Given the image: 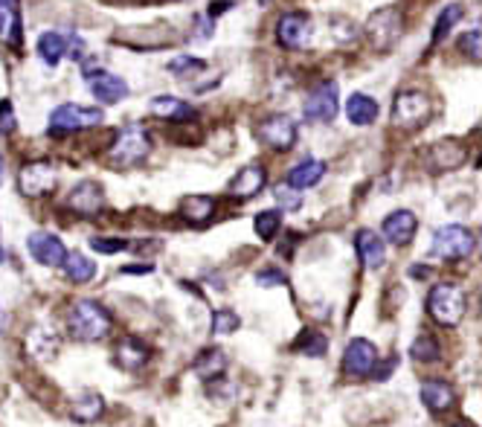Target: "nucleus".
<instances>
[{
	"instance_id": "obj_6",
	"label": "nucleus",
	"mask_w": 482,
	"mask_h": 427,
	"mask_svg": "<svg viewBox=\"0 0 482 427\" xmlns=\"http://www.w3.org/2000/svg\"><path fill=\"white\" fill-rule=\"evenodd\" d=\"M477 247V235L468 227H459V224H445L433 233V247L430 253L439 256L442 262H462L468 259Z\"/></svg>"
},
{
	"instance_id": "obj_44",
	"label": "nucleus",
	"mask_w": 482,
	"mask_h": 427,
	"mask_svg": "<svg viewBox=\"0 0 482 427\" xmlns=\"http://www.w3.org/2000/svg\"><path fill=\"white\" fill-rule=\"evenodd\" d=\"M73 61H82L85 58V47H82V38L79 36H68V53H64Z\"/></svg>"
},
{
	"instance_id": "obj_21",
	"label": "nucleus",
	"mask_w": 482,
	"mask_h": 427,
	"mask_svg": "<svg viewBox=\"0 0 482 427\" xmlns=\"http://www.w3.org/2000/svg\"><path fill=\"white\" fill-rule=\"evenodd\" d=\"M422 401L433 413H447L456 404V390L447 381H439V378H427L422 384Z\"/></svg>"
},
{
	"instance_id": "obj_9",
	"label": "nucleus",
	"mask_w": 482,
	"mask_h": 427,
	"mask_svg": "<svg viewBox=\"0 0 482 427\" xmlns=\"http://www.w3.org/2000/svg\"><path fill=\"white\" fill-rule=\"evenodd\" d=\"M256 140L270 151H291L297 146V122L288 114H270L256 125Z\"/></svg>"
},
{
	"instance_id": "obj_10",
	"label": "nucleus",
	"mask_w": 482,
	"mask_h": 427,
	"mask_svg": "<svg viewBox=\"0 0 482 427\" xmlns=\"http://www.w3.org/2000/svg\"><path fill=\"white\" fill-rule=\"evenodd\" d=\"M433 102L422 90H398L393 102V122L398 129H419V125L430 117Z\"/></svg>"
},
{
	"instance_id": "obj_41",
	"label": "nucleus",
	"mask_w": 482,
	"mask_h": 427,
	"mask_svg": "<svg viewBox=\"0 0 482 427\" xmlns=\"http://www.w3.org/2000/svg\"><path fill=\"white\" fill-rule=\"evenodd\" d=\"M213 33H215V21L210 18V15H198L195 18V38L206 41V38H213Z\"/></svg>"
},
{
	"instance_id": "obj_36",
	"label": "nucleus",
	"mask_w": 482,
	"mask_h": 427,
	"mask_svg": "<svg viewBox=\"0 0 482 427\" xmlns=\"http://www.w3.org/2000/svg\"><path fill=\"white\" fill-rule=\"evenodd\" d=\"M410 355H413V360L433 363V360H439V343L433 340L430 335H419L410 346Z\"/></svg>"
},
{
	"instance_id": "obj_27",
	"label": "nucleus",
	"mask_w": 482,
	"mask_h": 427,
	"mask_svg": "<svg viewBox=\"0 0 482 427\" xmlns=\"http://www.w3.org/2000/svg\"><path fill=\"white\" fill-rule=\"evenodd\" d=\"M102 413H105V399L100 392H90V390L79 395V399H73V404H70V419L79 424H90Z\"/></svg>"
},
{
	"instance_id": "obj_2",
	"label": "nucleus",
	"mask_w": 482,
	"mask_h": 427,
	"mask_svg": "<svg viewBox=\"0 0 482 427\" xmlns=\"http://www.w3.org/2000/svg\"><path fill=\"white\" fill-rule=\"evenodd\" d=\"M110 314L93 299H76L68 308V331L76 340H102L110 335Z\"/></svg>"
},
{
	"instance_id": "obj_7",
	"label": "nucleus",
	"mask_w": 482,
	"mask_h": 427,
	"mask_svg": "<svg viewBox=\"0 0 482 427\" xmlns=\"http://www.w3.org/2000/svg\"><path fill=\"white\" fill-rule=\"evenodd\" d=\"M58 186V172L50 161H29L18 172V193L29 201L53 195Z\"/></svg>"
},
{
	"instance_id": "obj_20",
	"label": "nucleus",
	"mask_w": 482,
	"mask_h": 427,
	"mask_svg": "<svg viewBox=\"0 0 482 427\" xmlns=\"http://www.w3.org/2000/svg\"><path fill=\"white\" fill-rule=\"evenodd\" d=\"M355 247H358L361 265L369 267V271H381L387 265V247H383V239L375 230H358Z\"/></svg>"
},
{
	"instance_id": "obj_5",
	"label": "nucleus",
	"mask_w": 482,
	"mask_h": 427,
	"mask_svg": "<svg viewBox=\"0 0 482 427\" xmlns=\"http://www.w3.org/2000/svg\"><path fill=\"white\" fill-rule=\"evenodd\" d=\"M105 122V114L100 108H82V105H73V102H64L58 105L53 114H50V137H68L76 131H88L96 129V125Z\"/></svg>"
},
{
	"instance_id": "obj_15",
	"label": "nucleus",
	"mask_w": 482,
	"mask_h": 427,
	"mask_svg": "<svg viewBox=\"0 0 482 427\" xmlns=\"http://www.w3.org/2000/svg\"><path fill=\"white\" fill-rule=\"evenodd\" d=\"M378 363V349L372 340L366 338H355L346 346V355H343V372L351 378H366L372 372V367Z\"/></svg>"
},
{
	"instance_id": "obj_40",
	"label": "nucleus",
	"mask_w": 482,
	"mask_h": 427,
	"mask_svg": "<svg viewBox=\"0 0 482 427\" xmlns=\"http://www.w3.org/2000/svg\"><path fill=\"white\" fill-rule=\"evenodd\" d=\"M90 247L96 253H105V256H110V253H122L128 250V239H110V235H93L90 239Z\"/></svg>"
},
{
	"instance_id": "obj_31",
	"label": "nucleus",
	"mask_w": 482,
	"mask_h": 427,
	"mask_svg": "<svg viewBox=\"0 0 482 427\" xmlns=\"http://www.w3.org/2000/svg\"><path fill=\"white\" fill-rule=\"evenodd\" d=\"M462 18H465V6L462 4H447L445 9H439V18H436V24H433V33H430V44L445 41Z\"/></svg>"
},
{
	"instance_id": "obj_47",
	"label": "nucleus",
	"mask_w": 482,
	"mask_h": 427,
	"mask_svg": "<svg viewBox=\"0 0 482 427\" xmlns=\"http://www.w3.org/2000/svg\"><path fill=\"white\" fill-rule=\"evenodd\" d=\"M154 265H125L122 274H152Z\"/></svg>"
},
{
	"instance_id": "obj_46",
	"label": "nucleus",
	"mask_w": 482,
	"mask_h": 427,
	"mask_svg": "<svg viewBox=\"0 0 482 427\" xmlns=\"http://www.w3.org/2000/svg\"><path fill=\"white\" fill-rule=\"evenodd\" d=\"M256 279H259V285H282L285 282V276L279 271H259Z\"/></svg>"
},
{
	"instance_id": "obj_39",
	"label": "nucleus",
	"mask_w": 482,
	"mask_h": 427,
	"mask_svg": "<svg viewBox=\"0 0 482 427\" xmlns=\"http://www.w3.org/2000/svg\"><path fill=\"white\" fill-rule=\"evenodd\" d=\"M479 41H482V33H479V29H468V33H462V38H459V53H462V56H468L471 61H479V56H482Z\"/></svg>"
},
{
	"instance_id": "obj_26",
	"label": "nucleus",
	"mask_w": 482,
	"mask_h": 427,
	"mask_svg": "<svg viewBox=\"0 0 482 427\" xmlns=\"http://www.w3.org/2000/svg\"><path fill=\"white\" fill-rule=\"evenodd\" d=\"M36 50H38V56H41V61L47 68H56L58 61L64 58V53H68V36L58 33V29H47V33L38 36Z\"/></svg>"
},
{
	"instance_id": "obj_13",
	"label": "nucleus",
	"mask_w": 482,
	"mask_h": 427,
	"mask_svg": "<svg viewBox=\"0 0 482 427\" xmlns=\"http://www.w3.org/2000/svg\"><path fill=\"white\" fill-rule=\"evenodd\" d=\"M85 82H88V88L93 93V99L102 102V105H117V102H122L128 97V93H131L122 76H114V73H108V70L88 73Z\"/></svg>"
},
{
	"instance_id": "obj_14",
	"label": "nucleus",
	"mask_w": 482,
	"mask_h": 427,
	"mask_svg": "<svg viewBox=\"0 0 482 427\" xmlns=\"http://www.w3.org/2000/svg\"><path fill=\"white\" fill-rule=\"evenodd\" d=\"M265 186H267L265 166L262 163H247V166H241L236 172V178L227 186V195L236 198V201H250V198L259 195Z\"/></svg>"
},
{
	"instance_id": "obj_49",
	"label": "nucleus",
	"mask_w": 482,
	"mask_h": 427,
	"mask_svg": "<svg viewBox=\"0 0 482 427\" xmlns=\"http://www.w3.org/2000/svg\"><path fill=\"white\" fill-rule=\"evenodd\" d=\"M0 259H4V245H0Z\"/></svg>"
},
{
	"instance_id": "obj_43",
	"label": "nucleus",
	"mask_w": 482,
	"mask_h": 427,
	"mask_svg": "<svg viewBox=\"0 0 482 427\" xmlns=\"http://www.w3.org/2000/svg\"><path fill=\"white\" fill-rule=\"evenodd\" d=\"M15 131V114H12V105L4 99L0 102V134H12Z\"/></svg>"
},
{
	"instance_id": "obj_34",
	"label": "nucleus",
	"mask_w": 482,
	"mask_h": 427,
	"mask_svg": "<svg viewBox=\"0 0 482 427\" xmlns=\"http://www.w3.org/2000/svg\"><path fill=\"white\" fill-rule=\"evenodd\" d=\"M331 36L341 47H351V44H358V38H361L358 24L349 21V18H341V15H334L331 18Z\"/></svg>"
},
{
	"instance_id": "obj_17",
	"label": "nucleus",
	"mask_w": 482,
	"mask_h": 427,
	"mask_svg": "<svg viewBox=\"0 0 482 427\" xmlns=\"http://www.w3.org/2000/svg\"><path fill=\"white\" fill-rule=\"evenodd\" d=\"M26 250H29V256L36 259L38 265H47V267H61L64 256H68V247L61 245L58 235L53 233H32L29 239H26Z\"/></svg>"
},
{
	"instance_id": "obj_1",
	"label": "nucleus",
	"mask_w": 482,
	"mask_h": 427,
	"mask_svg": "<svg viewBox=\"0 0 482 427\" xmlns=\"http://www.w3.org/2000/svg\"><path fill=\"white\" fill-rule=\"evenodd\" d=\"M152 149H154V142H152V134L146 125L131 122L117 131L114 142H110V149H108V161L117 169H134L146 161Z\"/></svg>"
},
{
	"instance_id": "obj_23",
	"label": "nucleus",
	"mask_w": 482,
	"mask_h": 427,
	"mask_svg": "<svg viewBox=\"0 0 482 427\" xmlns=\"http://www.w3.org/2000/svg\"><path fill=\"white\" fill-rule=\"evenodd\" d=\"M114 360L120 363L122 370L134 372L140 367H146L149 360V346L137 340V338H120L117 346H114Z\"/></svg>"
},
{
	"instance_id": "obj_12",
	"label": "nucleus",
	"mask_w": 482,
	"mask_h": 427,
	"mask_svg": "<svg viewBox=\"0 0 482 427\" xmlns=\"http://www.w3.org/2000/svg\"><path fill=\"white\" fill-rule=\"evenodd\" d=\"M277 41L285 50H302L311 41V18L305 12H285L277 21Z\"/></svg>"
},
{
	"instance_id": "obj_29",
	"label": "nucleus",
	"mask_w": 482,
	"mask_h": 427,
	"mask_svg": "<svg viewBox=\"0 0 482 427\" xmlns=\"http://www.w3.org/2000/svg\"><path fill=\"white\" fill-rule=\"evenodd\" d=\"M192 370H195L204 381H221L224 372H227V355L221 349H204L195 363H192Z\"/></svg>"
},
{
	"instance_id": "obj_35",
	"label": "nucleus",
	"mask_w": 482,
	"mask_h": 427,
	"mask_svg": "<svg viewBox=\"0 0 482 427\" xmlns=\"http://www.w3.org/2000/svg\"><path fill=\"white\" fill-rule=\"evenodd\" d=\"M169 70L174 76H181V78H192V76H198L201 70H206V61L195 58V56H174L169 61Z\"/></svg>"
},
{
	"instance_id": "obj_8",
	"label": "nucleus",
	"mask_w": 482,
	"mask_h": 427,
	"mask_svg": "<svg viewBox=\"0 0 482 427\" xmlns=\"http://www.w3.org/2000/svg\"><path fill=\"white\" fill-rule=\"evenodd\" d=\"M337 114H341V88H337V82H320L302 102L305 122L329 125Z\"/></svg>"
},
{
	"instance_id": "obj_24",
	"label": "nucleus",
	"mask_w": 482,
	"mask_h": 427,
	"mask_svg": "<svg viewBox=\"0 0 482 427\" xmlns=\"http://www.w3.org/2000/svg\"><path fill=\"white\" fill-rule=\"evenodd\" d=\"M323 175H326V163H323V161H314V157H309V161L297 163L291 172H288L285 186H291V189H297V193H302V189L317 186L320 181H323Z\"/></svg>"
},
{
	"instance_id": "obj_38",
	"label": "nucleus",
	"mask_w": 482,
	"mask_h": 427,
	"mask_svg": "<svg viewBox=\"0 0 482 427\" xmlns=\"http://www.w3.org/2000/svg\"><path fill=\"white\" fill-rule=\"evenodd\" d=\"M273 198H277V210H288V213H297L302 207V195L291 186H277L273 189Z\"/></svg>"
},
{
	"instance_id": "obj_51",
	"label": "nucleus",
	"mask_w": 482,
	"mask_h": 427,
	"mask_svg": "<svg viewBox=\"0 0 482 427\" xmlns=\"http://www.w3.org/2000/svg\"><path fill=\"white\" fill-rule=\"evenodd\" d=\"M259 4H267V0H259Z\"/></svg>"
},
{
	"instance_id": "obj_37",
	"label": "nucleus",
	"mask_w": 482,
	"mask_h": 427,
	"mask_svg": "<svg viewBox=\"0 0 482 427\" xmlns=\"http://www.w3.org/2000/svg\"><path fill=\"white\" fill-rule=\"evenodd\" d=\"M241 326V318L233 311V308H218L215 318H213V335L224 338V335H233Z\"/></svg>"
},
{
	"instance_id": "obj_28",
	"label": "nucleus",
	"mask_w": 482,
	"mask_h": 427,
	"mask_svg": "<svg viewBox=\"0 0 482 427\" xmlns=\"http://www.w3.org/2000/svg\"><path fill=\"white\" fill-rule=\"evenodd\" d=\"M215 198L213 195H186L181 201V215L189 221V224H206L215 215Z\"/></svg>"
},
{
	"instance_id": "obj_3",
	"label": "nucleus",
	"mask_w": 482,
	"mask_h": 427,
	"mask_svg": "<svg viewBox=\"0 0 482 427\" xmlns=\"http://www.w3.org/2000/svg\"><path fill=\"white\" fill-rule=\"evenodd\" d=\"M465 311H468V297L454 282H439L433 285L430 294H427V314L439 326L445 328H454L462 323Z\"/></svg>"
},
{
	"instance_id": "obj_45",
	"label": "nucleus",
	"mask_w": 482,
	"mask_h": 427,
	"mask_svg": "<svg viewBox=\"0 0 482 427\" xmlns=\"http://www.w3.org/2000/svg\"><path fill=\"white\" fill-rule=\"evenodd\" d=\"M236 4H238V0H213V4H210V12H206V15H210V18L215 21L218 15H224V12H227L230 6H236Z\"/></svg>"
},
{
	"instance_id": "obj_4",
	"label": "nucleus",
	"mask_w": 482,
	"mask_h": 427,
	"mask_svg": "<svg viewBox=\"0 0 482 427\" xmlns=\"http://www.w3.org/2000/svg\"><path fill=\"white\" fill-rule=\"evenodd\" d=\"M363 33H366L369 44H372V50H378V53L393 50L401 33H404V12H401L398 6H383V9L372 12L363 26Z\"/></svg>"
},
{
	"instance_id": "obj_33",
	"label": "nucleus",
	"mask_w": 482,
	"mask_h": 427,
	"mask_svg": "<svg viewBox=\"0 0 482 427\" xmlns=\"http://www.w3.org/2000/svg\"><path fill=\"white\" fill-rule=\"evenodd\" d=\"M253 227H256V235H259L262 242H273L282 230V213L279 210H262L259 215L253 218Z\"/></svg>"
},
{
	"instance_id": "obj_16",
	"label": "nucleus",
	"mask_w": 482,
	"mask_h": 427,
	"mask_svg": "<svg viewBox=\"0 0 482 427\" xmlns=\"http://www.w3.org/2000/svg\"><path fill=\"white\" fill-rule=\"evenodd\" d=\"M381 233H383V242H390L395 247H407L415 239V233H419V218L410 210H395L383 218Z\"/></svg>"
},
{
	"instance_id": "obj_18",
	"label": "nucleus",
	"mask_w": 482,
	"mask_h": 427,
	"mask_svg": "<svg viewBox=\"0 0 482 427\" xmlns=\"http://www.w3.org/2000/svg\"><path fill=\"white\" fill-rule=\"evenodd\" d=\"M465 163V146L459 140H439L427 149V169L433 175H445Z\"/></svg>"
},
{
	"instance_id": "obj_30",
	"label": "nucleus",
	"mask_w": 482,
	"mask_h": 427,
	"mask_svg": "<svg viewBox=\"0 0 482 427\" xmlns=\"http://www.w3.org/2000/svg\"><path fill=\"white\" fill-rule=\"evenodd\" d=\"M61 267H64V274H68V279L76 285L90 282L96 276V262H90L85 253H79V250H70L68 256H64Z\"/></svg>"
},
{
	"instance_id": "obj_50",
	"label": "nucleus",
	"mask_w": 482,
	"mask_h": 427,
	"mask_svg": "<svg viewBox=\"0 0 482 427\" xmlns=\"http://www.w3.org/2000/svg\"><path fill=\"white\" fill-rule=\"evenodd\" d=\"M454 427H468V424H454Z\"/></svg>"
},
{
	"instance_id": "obj_22",
	"label": "nucleus",
	"mask_w": 482,
	"mask_h": 427,
	"mask_svg": "<svg viewBox=\"0 0 482 427\" xmlns=\"http://www.w3.org/2000/svg\"><path fill=\"white\" fill-rule=\"evenodd\" d=\"M381 114V105L375 97H369V93H351L346 99V120L351 125H358V129H366V125H372Z\"/></svg>"
},
{
	"instance_id": "obj_32",
	"label": "nucleus",
	"mask_w": 482,
	"mask_h": 427,
	"mask_svg": "<svg viewBox=\"0 0 482 427\" xmlns=\"http://www.w3.org/2000/svg\"><path fill=\"white\" fill-rule=\"evenodd\" d=\"M291 349L297 355H305V358H323L329 352V338L320 335V331H314V328H305V331H299V338L291 343Z\"/></svg>"
},
{
	"instance_id": "obj_48",
	"label": "nucleus",
	"mask_w": 482,
	"mask_h": 427,
	"mask_svg": "<svg viewBox=\"0 0 482 427\" xmlns=\"http://www.w3.org/2000/svg\"><path fill=\"white\" fill-rule=\"evenodd\" d=\"M6 181V161H4V154H0V186H4Z\"/></svg>"
},
{
	"instance_id": "obj_42",
	"label": "nucleus",
	"mask_w": 482,
	"mask_h": 427,
	"mask_svg": "<svg viewBox=\"0 0 482 427\" xmlns=\"http://www.w3.org/2000/svg\"><path fill=\"white\" fill-rule=\"evenodd\" d=\"M395 367H398V358H395V355H390V358L383 360V363H375L372 372H369V375H375V381H387L390 372H395Z\"/></svg>"
},
{
	"instance_id": "obj_19",
	"label": "nucleus",
	"mask_w": 482,
	"mask_h": 427,
	"mask_svg": "<svg viewBox=\"0 0 482 427\" xmlns=\"http://www.w3.org/2000/svg\"><path fill=\"white\" fill-rule=\"evenodd\" d=\"M0 38L12 50L24 47V18H21V0H0Z\"/></svg>"
},
{
	"instance_id": "obj_11",
	"label": "nucleus",
	"mask_w": 482,
	"mask_h": 427,
	"mask_svg": "<svg viewBox=\"0 0 482 427\" xmlns=\"http://www.w3.org/2000/svg\"><path fill=\"white\" fill-rule=\"evenodd\" d=\"M64 207H68L73 215L79 218H93V215H100L105 210V193H102V186L96 183V181H82V183H76L68 198H64Z\"/></svg>"
},
{
	"instance_id": "obj_25",
	"label": "nucleus",
	"mask_w": 482,
	"mask_h": 427,
	"mask_svg": "<svg viewBox=\"0 0 482 427\" xmlns=\"http://www.w3.org/2000/svg\"><path fill=\"white\" fill-rule=\"evenodd\" d=\"M149 110L160 120H174V122H183V120H198V110L192 108L189 102L178 99V97H154L149 102Z\"/></svg>"
}]
</instances>
